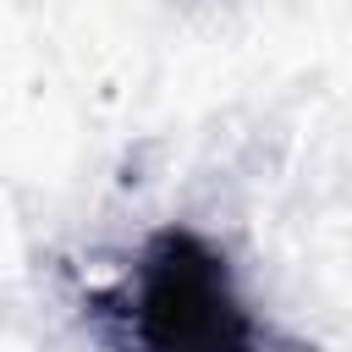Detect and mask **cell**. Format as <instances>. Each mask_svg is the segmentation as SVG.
Masks as SVG:
<instances>
[{
  "instance_id": "1",
  "label": "cell",
  "mask_w": 352,
  "mask_h": 352,
  "mask_svg": "<svg viewBox=\"0 0 352 352\" xmlns=\"http://www.w3.org/2000/svg\"><path fill=\"white\" fill-rule=\"evenodd\" d=\"M104 319L126 352H258V324L214 242L160 226L132 275L104 297Z\"/></svg>"
}]
</instances>
